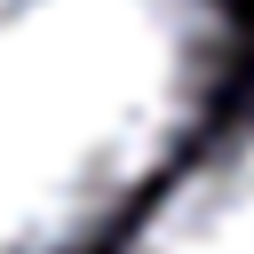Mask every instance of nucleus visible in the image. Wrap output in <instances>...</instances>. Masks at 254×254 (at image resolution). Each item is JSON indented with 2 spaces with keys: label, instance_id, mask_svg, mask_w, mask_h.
Wrapping results in <instances>:
<instances>
[{
  "label": "nucleus",
  "instance_id": "nucleus-1",
  "mask_svg": "<svg viewBox=\"0 0 254 254\" xmlns=\"http://www.w3.org/2000/svg\"><path fill=\"white\" fill-rule=\"evenodd\" d=\"M222 0H0V254H95L214 135Z\"/></svg>",
  "mask_w": 254,
  "mask_h": 254
},
{
  "label": "nucleus",
  "instance_id": "nucleus-2",
  "mask_svg": "<svg viewBox=\"0 0 254 254\" xmlns=\"http://www.w3.org/2000/svg\"><path fill=\"white\" fill-rule=\"evenodd\" d=\"M111 254H254V103L230 111L143 198Z\"/></svg>",
  "mask_w": 254,
  "mask_h": 254
}]
</instances>
